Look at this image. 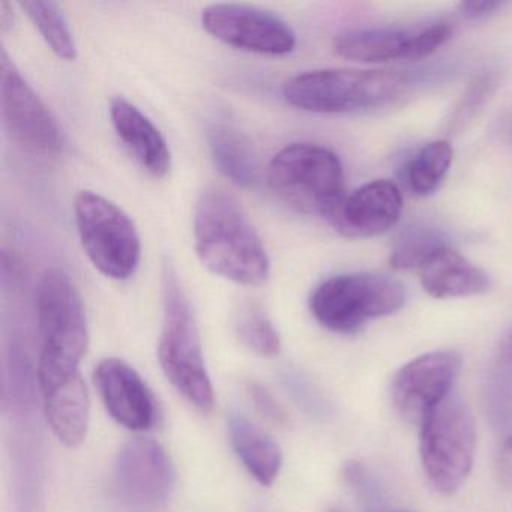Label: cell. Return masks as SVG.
Instances as JSON below:
<instances>
[{"label":"cell","mask_w":512,"mask_h":512,"mask_svg":"<svg viewBox=\"0 0 512 512\" xmlns=\"http://www.w3.org/2000/svg\"><path fill=\"white\" fill-rule=\"evenodd\" d=\"M194 248L212 274L242 286H262L271 260L259 233L235 197L224 190L203 191L194 208Z\"/></svg>","instance_id":"cell-1"},{"label":"cell","mask_w":512,"mask_h":512,"mask_svg":"<svg viewBox=\"0 0 512 512\" xmlns=\"http://www.w3.org/2000/svg\"><path fill=\"white\" fill-rule=\"evenodd\" d=\"M37 317L41 338L38 386L46 395L82 377L80 362L89 343L82 298L70 275L62 269H47L40 278Z\"/></svg>","instance_id":"cell-2"},{"label":"cell","mask_w":512,"mask_h":512,"mask_svg":"<svg viewBox=\"0 0 512 512\" xmlns=\"http://www.w3.org/2000/svg\"><path fill=\"white\" fill-rule=\"evenodd\" d=\"M406 89L407 79L398 71L328 68L287 80L283 97L304 112L346 115L388 106Z\"/></svg>","instance_id":"cell-3"},{"label":"cell","mask_w":512,"mask_h":512,"mask_svg":"<svg viewBox=\"0 0 512 512\" xmlns=\"http://www.w3.org/2000/svg\"><path fill=\"white\" fill-rule=\"evenodd\" d=\"M164 322L158 358L176 391L202 412L214 406V389L205 367L196 316L178 272L170 263L163 269Z\"/></svg>","instance_id":"cell-4"},{"label":"cell","mask_w":512,"mask_h":512,"mask_svg":"<svg viewBox=\"0 0 512 512\" xmlns=\"http://www.w3.org/2000/svg\"><path fill=\"white\" fill-rule=\"evenodd\" d=\"M266 181L290 208L329 223L346 199L340 158L313 143H292L281 149L266 169Z\"/></svg>","instance_id":"cell-5"},{"label":"cell","mask_w":512,"mask_h":512,"mask_svg":"<svg viewBox=\"0 0 512 512\" xmlns=\"http://www.w3.org/2000/svg\"><path fill=\"white\" fill-rule=\"evenodd\" d=\"M406 304L400 281L371 272H349L322 281L310 296L314 319L335 334L352 335L371 320L392 316Z\"/></svg>","instance_id":"cell-6"},{"label":"cell","mask_w":512,"mask_h":512,"mask_svg":"<svg viewBox=\"0 0 512 512\" xmlns=\"http://www.w3.org/2000/svg\"><path fill=\"white\" fill-rule=\"evenodd\" d=\"M475 419L469 406L451 394L419 427V457L434 490L451 496L466 482L475 457Z\"/></svg>","instance_id":"cell-7"},{"label":"cell","mask_w":512,"mask_h":512,"mask_svg":"<svg viewBox=\"0 0 512 512\" xmlns=\"http://www.w3.org/2000/svg\"><path fill=\"white\" fill-rule=\"evenodd\" d=\"M77 232L86 256L116 281L133 277L142 259L139 230L127 212L94 191H80L74 200Z\"/></svg>","instance_id":"cell-8"},{"label":"cell","mask_w":512,"mask_h":512,"mask_svg":"<svg viewBox=\"0 0 512 512\" xmlns=\"http://www.w3.org/2000/svg\"><path fill=\"white\" fill-rule=\"evenodd\" d=\"M0 95L8 133L20 146L41 157H58L64 152L65 137L58 119L5 50L0 58Z\"/></svg>","instance_id":"cell-9"},{"label":"cell","mask_w":512,"mask_h":512,"mask_svg":"<svg viewBox=\"0 0 512 512\" xmlns=\"http://www.w3.org/2000/svg\"><path fill=\"white\" fill-rule=\"evenodd\" d=\"M202 26L215 40L242 52L265 56L289 55L296 35L277 14L244 4L209 5Z\"/></svg>","instance_id":"cell-10"},{"label":"cell","mask_w":512,"mask_h":512,"mask_svg":"<svg viewBox=\"0 0 512 512\" xmlns=\"http://www.w3.org/2000/svg\"><path fill=\"white\" fill-rule=\"evenodd\" d=\"M461 370V356L436 350L404 364L391 380V401L398 415L421 427L427 416L452 394Z\"/></svg>","instance_id":"cell-11"},{"label":"cell","mask_w":512,"mask_h":512,"mask_svg":"<svg viewBox=\"0 0 512 512\" xmlns=\"http://www.w3.org/2000/svg\"><path fill=\"white\" fill-rule=\"evenodd\" d=\"M115 485L119 499L133 511L152 512L163 506L175 485L166 449L143 437L125 443L116 461Z\"/></svg>","instance_id":"cell-12"},{"label":"cell","mask_w":512,"mask_h":512,"mask_svg":"<svg viewBox=\"0 0 512 512\" xmlns=\"http://www.w3.org/2000/svg\"><path fill=\"white\" fill-rule=\"evenodd\" d=\"M95 383L107 412L122 427L145 431L157 421L151 389L127 362L119 358L103 359L95 370Z\"/></svg>","instance_id":"cell-13"},{"label":"cell","mask_w":512,"mask_h":512,"mask_svg":"<svg viewBox=\"0 0 512 512\" xmlns=\"http://www.w3.org/2000/svg\"><path fill=\"white\" fill-rule=\"evenodd\" d=\"M401 212L400 188L388 179H377L346 196L331 223L346 238H374L391 230Z\"/></svg>","instance_id":"cell-14"},{"label":"cell","mask_w":512,"mask_h":512,"mask_svg":"<svg viewBox=\"0 0 512 512\" xmlns=\"http://www.w3.org/2000/svg\"><path fill=\"white\" fill-rule=\"evenodd\" d=\"M113 128L134 160L154 178H164L172 167V154L161 131L151 119L124 97L110 103Z\"/></svg>","instance_id":"cell-15"},{"label":"cell","mask_w":512,"mask_h":512,"mask_svg":"<svg viewBox=\"0 0 512 512\" xmlns=\"http://www.w3.org/2000/svg\"><path fill=\"white\" fill-rule=\"evenodd\" d=\"M419 274L422 289L436 299L482 295L491 286L487 272L473 265L449 245L434 253L421 266Z\"/></svg>","instance_id":"cell-16"},{"label":"cell","mask_w":512,"mask_h":512,"mask_svg":"<svg viewBox=\"0 0 512 512\" xmlns=\"http://www.w3.org/2000/svg\"><path fill=\"white\" fill-rule=\"evenodd\" d=\"M416 29L383 26V28L350 29L334 40V52L347 61L361 64H385L409 61Z\"/></svg>","instance_id":"cell-17"},{"label":"cell","mask_w":512,"mask_h":512,"mask_svg":"<svg viewBox=\"0 0 512 512\" xmlns=\"http://www.w3.org/2000/svg\"><path fill=\"white\" fill-rule=\"evenodd\" d=\"M209 151L217 169L233 184L251 188L259 181V166L245 137L223 119L209 122Z\"/></svg>","instance_id":"cell-18"},{"label":"cell","mask_w":512,"mask_h":512,"mask_svg":"<svg viewBox=\"0 0 512 512\" xmlns=\"http://www.w3.org/2000/svg\"><path fill=\"white\" fill-rule=\"evenodd\" d=\"M229 433L233 449L245 469L260 484L271 485L283 464V454L278 443L238 413L230 416Z\"/></svg>","instance_id":"cell-19"},{"label":"cell","mask_w":512,"mask_h":512,"mask_svg":"<svg viewBox=\"0 0 512 512\" xmlns=\"http://www.w3.org/2000/svg\"><path fill=\"white\" fill-rule=\"evenodd\" d=\"M50 427L68 448H77L86 439L89 427V394L83 377L44 395Z\"/></svg>","instance_id":"cell-20"},{"label":"cell","mask_w":512,"mask_h":512,"mask_svg":"<svg viewBox=\"0 0 512 512\" xmlns=\"http://www.w3.org/2000/svg\"><path fill=\"white\" fill-rule=\"evenodd\" d=\"M454 149L446 140L422 146L406 166V182L416 196L427 197L442 184L451 169Z\"/></svg>","instance_id":"cell-21"},{"label":"cell","mask_w":512,"mask_h":512,"mask_svg":"<svg viewBox=\"0 0 512 512\" xmlns=\"http://www.w3.org/2000/svg\"><path fill=\"white\" fill-rule=\"evenodd\" d=\"M20 8L25 11L47 46L58 58L64 61H74L77 58L73 32L58 4L46 0H31L22 2Z\"/></svg>","instance_id":"cell-22"},{"label":"cell","mask_w":512,"mask_h":512,"mask_svg":"<svg viewBox=\"0 0 512 512\" xmlns=\"http://www.w3.org/2000/svg\"><path fill=\"white\" fill-rule=\"evenodd\" d=\"M448 245V241L439 230L427 226L409 227L395 242L389 262L392 268L401 271L421 269L434 253Z\"/></svg>","instance_id":"cell-23"},{"label":"cell","mask_w":512,"mask_h":512,"mask_svg":"<svg viewBox=\"0 0 512 512\" xmlns=\"http://www.w3.org/2000/svg\"><path fill=\"white\" fill-rule=\"evenodd\" d=\"M236 334L242 344L260 356L280 352V335L266 311L259 304H245L236 317Z\"/></svg>","instance_id":"cell-24"},{"label":"cell","mask_w":512,"mask_h":512,"mask_svg":"<svg viewBox=\"0 0 512 512\" xmlns=\"http://www.w3.org/2000/svg\"><path fill=\"white\" fill-rule=\"evenodd\" d=\"M452 37V28L445 23L416 29L410 49L409 61H421L436 53L440 47L445 46Z\"/></svg>","instance_id":"cell-25"},{"label":"cell","mask_w":512,"mask_h":512,"mask_svg":"<svg viewBox=\"0 0 512 512\" xmlns=\"http://www.w3.org/2000/svg\"><path fill=\"white\" fill-rule=\"evenodd\" d=\"M248 392H250L251 400H253L256 409L263 416H266L269 421L277 422V424H284L287 421V415L284 412L283 406L275 400L274 395L265 386L253 382L248 386Z\"/></svg>","instance_id":"cell-26"},{"label":"cell","mask_w":512,"mask_h":512,"mask_svg":"<svg viewBox=\"0 0 512 512\" xmlns=\"http://www.w3.org/2000/svg\"><path fill=\"white\" fill-rule=\"evenodd\" d=\"M281 380H283L287 391L295 398L299 406L305 407V409H314L316 397H314V392L311 391L310 385L305 382L304 377L299 376L298 373H293V371H287L281 376Z\"/></svg>","instance_id":"cell-27"},{"label":"cell","mask_w":512,"mask_h":512,"mask_svg":"<svg viewBox=\"0 0 512 512\" xmlns=\"http://www.w3.org/2000/svg\"><path fill=\"white\" fill-rule=\"evenodd\" d=\"M505 2L499 0H469L458 5L461 16L467 20H481L493 16L505 7Z\"/></svg>","instance_id":"cell-28"},{"label":"cell","mask_w":512,"mask_h":512,"mask_svg":"<svg viewBox=\"0 0 512 512\" xmlns=\"http://www.w3.org/2000/svg\"><path fill=\"white\" fill-rule=\"evenodd\" d=\"M497 478L505 487H512V434H509L497 454Z\"/></svg>","instance_id":"cell-29"},{"label":"cell","mask_w":512,"mask_h":512,"mask_svg":"<svg viewBox=\"0 0 512 512\" xmlns=\"http://www.w3.org/2000/svg\"><path fill=\"white\" fill-rule=\"evenodd\" d=\"M497 364L512 370V329L502 338L497 349Z\"/></svg>","instance_id":"cell-30"},{"label":"cell","mask_w":512,"mask_h":512,"mask_svg":"<svg viewBox=\"0 0 512 512\" xmlns=\"http://www.w3.org/2000/svg\"><path fill=\"white\" fill-rule=\"evenodd\" d=\"M506 136H508L509 142L512 143V116L506 124Z\"/></svg>","instance_id":"cell-31"},{"label":"cell","mask_w":512,"mask_h":512,"mask_svg":"<svg viewBox=\"0 0 512 512\" xmlns=\"http://www.w3.org/2000/svg\"><path fill=\"white\" fill-rule=\"evenodd\" d=\"M329 512H341V511H337V509H332V511H329Z\"/></svg>","instance_id":"cell-32"}]
</instances>
